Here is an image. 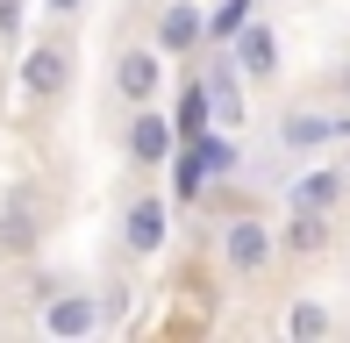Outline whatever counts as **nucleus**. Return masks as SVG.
Listing matches in <instances>:
<instances>
[{
    "label": "nucleus",
    "instance_id": "f257e3e1",
    "mask_svg": "<svg viewBox=\"0 0 350 343\" xmlns=\"http://www.w3.org/2000/svg\"><path fill=\"white\" fill-rule=\"evenodd\" d=\"M272 258H279V236H272L265 215H229V222H221V264H229L236 279H265Z\"/></svg>",
    "mask_w": 350,
    "mask_h": 343
},
{
    "label": "nucleus",
    "instance_id": "f03ea898",
    "mask_svg": "<svg viewBox=\"0 0 350 343\" xmlns=\"http://www.w3.org/2000/svg\"><path fill=\"white\" fill-rule=\"evenodd\" d=\"M229 65L243 72V79L272 86V79H279V29H272V22H243V29L229 36Z\"/></svg>",
    "mask_w": 350,
    "mask_h": 343
},
{
    "label": "nucleus",
    "instance_id": "7ed1b4c3",
    "mask_svg": "<svg viewBox=\"0 0 350 343\" xmlns=\"http://www.w3.org/2000/svg\"><path fill=\"white\" fill-rule=\"evenodd\" d=\"M343 136H350V115H329V107H293V115L279 122V143L300 150V158H308V150L343 143Z\"/></svg>",
    "mask_w": 350,
    "mask_h": 343
},
{
    "label": "nucleus",
    "instance_id": "20e7f679",
    "mask_svg": "<svg viewBox=\"0 0 350 343\" xmlns=\"http://www.w3.org/2000/svg\"><path fill=\"white\" fill-rule=\"evenodd\" d=\"M165 236H172V208L157 193H136L129 208H122V243H129L136 258H157L165 251Z\"/></svg>",
    "mask_w": 350,
    "mask_h": 343
},
{
    "label": "nucleus",
    "instance_id": "39448f33",
    "mask_svg": "<svg viewBox=\"0 0 350 343\" xmlns=\"http://www.w3.org/2000/svg\"><path fill=\"white\" fill-rule=\"evenodd\" d=\"M157 86H165V51H157V43H150V51L136 43V51H122V57H115V93H122L129 107L157 100Z\"/></svg>",
    "mask_w": 350,
    "mask_h": 343
},
{
    "label": "nucleus",
    "instance_id": "423d86ee",
    "mask_svg": "<svg viewBox=\"0 0 350 343\" xmlns=\"http://www.w3.org/2000/svg\"><path fill=\"white\" fill-rule=\"evenodd\" d=\"M208 43V14H200V0H172L165 14H157V51L165 57H186Z\"/></svg>",
    "mask_w": 350,
    "mask_h": 343
},
{
    "label": "nucleus",
    "instance_id": "0eeeda50",
    "mask_svg": "<svg viewBox=\"0 0 350 343\" xmlns=\"http://www.w3.org/2000/svg\"><path fill=\"white\" fill-rule=\"evenodd\" d=\"M286 258H322L329 243H336V215H314V208H293L286 215V229H272Z\"/></svg>",
    "mask_w": 350,
    "mask_h": 343
},
{
    "label": "nucleus",
    "instance_id": "6e6552de",
    "mask_svg": "<svg viewBox=\"0 0 350 343\" xmlns=\"http://www.w3.org/2000/svg\"><path fill=\"white\" fill-rule=\"evenodd\" d=\"M200 86H208V122L215 129H236V122H243V72H236L229 57H215V65L200 72Z\"/></svg>",
    "mask_w": 350,
    "mask_h": 343
},
{
    "label": "nucleus",
    "instance_id": "1a4fd4ad",
    "mask_svg": "<svg viewBox=\"0 0 350 343\" xmlns=\"http://www.w3.org/2000/svg\"><path fill=\"white\" fill-rule=\"evenodd\" d=\"M172 150H179V136H172V115H157L150 100L129 115V158L136 165H165Z\"/></svg>",
    "mask_w": 350,
    "mask_h": 343
},
{
    "label": "nucleus",
    "instance_id": "9d476101",
    "mask_svg": "<svg viewBox=\"0 0 350 343\" xmlns=\"http://www.w3.org/2000/svg\"><path fill=\"white\" fill-rule=\"evenodd\" d=\"M72 79V57L57 51V43H36V51L22 57V86H29V100H57Z\"/></svg>",
    "mask_w": 350,
    "mask_h": 343
},
{
    "label": "nucleus",
    "instance_id": "9b49d317",
    "mask_svg": "<svg viewBox=\"0 0 350 343\" xmlns=\"http://www.w3.org/2000/svg\"><path fill=\"white\" fill-rule=\"evenodd\" d=\"M343 193H350V179H343L336 165H308V172L293 179V193H286V200H293V208H314V215H336Z\"/></svg>",
    "mask_w": 350,
    "mask_h": 343
},
{
    "label": "nucleus",
    "instance_id": "f8f14e48",
    "mask_svg": "<svg viewBox=\"0 0 350 343\" xmlns=\"http://www.w3.org/2000/svg\"><path fill=\"white\" fill-rule=\"evenodd\" d=\"M43 329L51 336H93L100 329V307L86 293H57V301H43Z\"/></svg>",
    "mask_w": 350,
    "mask_h": 343
},
{
    "label": "nucleus",
    "instance_id": "ddd939ff",
    "mask_svg": "<svg viewBox=\"0 0 350 343\" xmlns=\"http://www.w3.org/2000/svg\"><path fill=\"white\" fill-rule=\"evenodd\" d=\"M200 129H215V122H208V86L193 79V86L179 93V115H172V136H179V143H193Z\"/></svg>",
    "mask_w": 350,
    "mask_h": 343
},
{
    "label": "nucleus",
    "instance_id": "4468645a",
    "mask_svg": "<svg viewBox=\"0 0 350 343\" xmlns=\"http://www.w3.org/2000/svg\"><path fill=\"white\" fill-rule=\"evenodd\" d=\"M329 329H336V315H329L322 301H293V307H286V336L308 343V336H329Z\"/></svg>",
    "mask_w": 350,
    "mask_h": 343
},
{
    "label": "nucleus",
    "instance_id": "2eb2a0df",
    "mask_svg": "<svg viewBox=\"0 0 350 343\" xmlns=\"http://www.w3.org/2000/svg\"><path fill=\"white\" fill-rule=\"evenodd\" d=\"M250 8H258V0H221V8L208 14V36H215V43H229V36H236V29H243V22H250Z\"/></svg>",
    "mask_w": 350,
    "mask_h": 343
},
{
    "label": "nucleus",
    "instance_id": "dca6fc26",
    "mask_svg": "<svg viewBox=\"0 0 350 343\" xmlns=\"http://www.w3.org/2000/svg\"><path fill=\"white\" fill-rule=\"evenodd\" d=\"M0 243H8V251H29V243H36V222H29L22 208H8L0 215Z\"/></svg>",
    "mask_w": 350,
    "mask_h": 343
},
{
    "label": "nucleus",
    "instance_id": "f3484780",
    "mask_svg": "<svg viewBox=\"0 0 350 343\" xmlns=\"http://www.w3.org/2000/svg\"><path fill=\"white\" fill-rule=\"evenodd\" d=\"M22 29V0H0V36H14Z\"/></svg>",
    "mask_w": 350,
    "mask_h": 343
},
{
    "label": "nucleus",
    "instance_id": "a211bd4d",
    "mask_svg": "<svg viewBox=\"0 0 350 343\" xmlns=\"http://www.w3.org/2000/svg\"><path fill=\"white\" fill-rule=\"evenodd\" d=\"M43 8H51V14H79L86 0H43Z\"/></svg>",
    "mask_w": 350,
    "mask_h": 343
},
{
    "label": "nucleus",
    "instance_id": "6ab92c4d",
    "mask_svg": "<svg viewBox=\"0 0 350 343\" xmlns=\"http://www.w3.org/2000/svg\"><path fill=\"white\" fill-rule=\"evenodd\" d=\"M336 172H343V179H350V136H343V165H336Z\"/></svg>",
    "mask_w": 350,
    "mask_h": 343
},
{
    "label": "nucleus",
    "instance_id": "aec40b11",
    "mask_svg": "<svg viewBox=\"0 0 350 343\" xmlns=\"http://www.w3.org/2000/svg\"><path fill=\"white\" fill-rule=\"evenodd\" d=\"M343 100H350V72H343Z\"/></svg>",
    "mask_w": 350,
    "mask_h": 343
}]
</instances>
